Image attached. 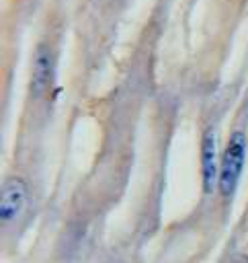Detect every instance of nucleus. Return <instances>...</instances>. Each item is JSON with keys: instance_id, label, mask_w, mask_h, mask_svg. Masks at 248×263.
<instances>
[{"instance_id": "1", "label": "nucleus", "mask_w": 248, "mask_h": 263, "mask_svg": "<svg viewBox=\"0 0 248 263\" xmlns=\"http://www.w3.org/2000/svg\"><path fill=\"white\" fill-rule=\"evenodd\" d=\"M244 160H246V136L244 132L236 129L228 144H225V150L221 154V166H219V183H217V189L221 193V197H232L236 187H238V181L242 177V171H244Z\"/></svg>"}, {"instance_id": "2", "label": "nucleus", "mask_w": 248, "mask_h": 263, "mask_svg": "<svg viewBox=\"0 0 248 263\" xmlns=\"http://www.w3.org/2000/svg\"><path fill=\"white\" fill-rule=\"evenodd\" d=\"M29 203V187L25 183V179L10 175L4 179L2 183V201H0V218L4 226H10L12 222H16L25 208Z\"/></svg>"}, {"instance_id": "3", "label": "nucleus", "mask_w": 248, "mask_h": 263, "mask_svg": "<svg viewBox=\"0 0 248 263\" xmlns=\"http://www.w3.org/2000/svg\"><path fill=\"white\" fill-rule=\"evenodd\" d=\"M219 152H217V132L213 127H207L203 134L201 144V179H203V191L211 193L219 183Z\"/></svg>"}, {"instance_id": "4", "label": "nucleus", "mask_w": 248, "mask_h": 263, "mask_svg": "<svg viewBox=\"0 0 248 263\" xmlns=\"http://www.w3.org/2000/svg\"><path fill=\"white\" fill-rule=\"evenodd\" d=\"M53 82V53L45 43H39L33 55V70H31V95L41 99Z\"/></svg>"}]
</instances>
